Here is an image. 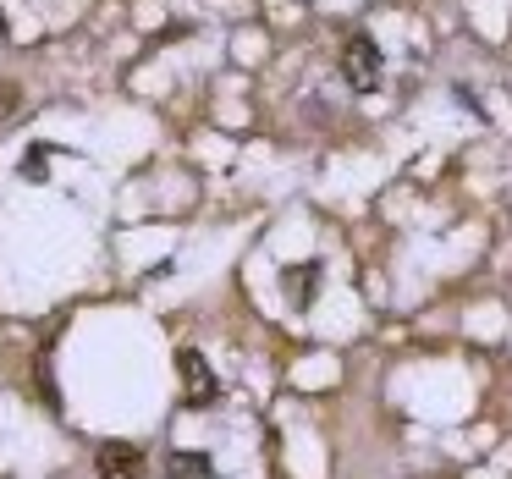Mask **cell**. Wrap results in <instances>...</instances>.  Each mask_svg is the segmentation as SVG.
Segmentation results:
<instances>
[{"instance_id": "cell-1", "label": "cell", "mask_w": 512, "mask_h": 479, "mask_svg": "<svg viewBox=\"0 0 512 479\" xmlns=\"http://www.w3.org/2000/svg\"><path fill=\"white\" fill-rule=\"evenodd\" d=\"M342 78L353 94H375L380 89V45L369 34H353L342 50Z\"/></svg>"}, {"instance_id": "cell-2", "label": "cell", "mask_w": 512, "mask_h": 479, "mask_svg": "<svg viewBox=\"0 0 512 479\" xmlns=\"http://www.w3.org/2000/svg\"><path fill=\"white\" fill-rule=\"evenodd\" d=\"M94 468H100V479H144V452L133 441H105L94 452Z\"/></svg>"}, {"instance_id": "cell-3", "label": "cell", "mask_w": 512, "mask_h": 479, "mask_svg": "<svg viewBox=\"0 0 512 479\" xmlns=\"http://www.w3.org/2000/svg\"><path fill=\"white\" fill-rule=\"evenodd\" d=\"M177 375H182V397L199 408V402H215V375L210 364H204V353H193V347H182L177 353Z\"/></svg>"}, {"instance_id": "cell-4", "label": "cell", "mask_w": 512, "mask_h": 479, "mask_svg": "<svg viewBox=\"0 0 512 479\" xmlns=\"http://www.w3.org/2000/svg\"><path fill=\"white\" fill-rule=\"evenodd\" d=\"M166 479H215V463L204 452H177L166 463Z\"/></svg>"}, {"instance_id": "cell-5", "label": "cell", "mask_w": 512, "mask_h": 479, "mask_svg": "<svg viewBox=\"0 0 512 479\" xmlns=\"http://www.w3.org/2000/svg\"><path fill=\"white\" fill-rule=\"evenodd\" d=\"M281 281H287V298L298 303V309H309V303H314V281H320V265H298V270H287Z\"/></svg>"}]
</instances>
